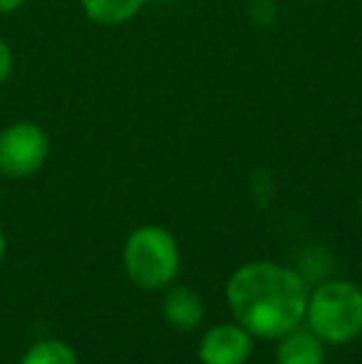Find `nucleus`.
<instances>
[{
	"label": "nucleus",
	"mask_w": 362,
	"mask_h": 364,
	"mask_svg": "<svg viewBox=\"0 0 362 364\" xmlns=\"http://www.w3.org/2000/svg\"><path fill=\"white\" fill-rule=\"evenodd\" d=\"M308 295L303 275L273 260L241 265L226 283L233 320L258 340H280L303 325Z\"/></svg>",
	"instance_id": "f257e3e1"
},
{
	"label": "nucleus",
	"mask_w": 362,
	"mask_h": 364,
	"mask_svg": "<svg viewBox=\"0 0 362 364\" xmlns=\"http://www.w3.org/2000/svg\"><path fill=\"white\" fill-rule=\"evenodd\" d=\"M124 273L142 290H164L176 280L181 268V250L171 230L147 223L134 228L122 248Z\"/></svg>",
	"instance_id": "f03ea898"
},
{
	"label": "nucleus",
	"mask_w": 362,
	"mask_h": 364,
	"mask_svg": "<svg viewBox=\"0 0 362 364\" xmlns=\"http://www.w3.org/2000/svg\"><path fill=\"white\" fill-rule=\"evenodd\" d=\"M305 325L325 345H348L362 335V288L350 280H325L308 295Z\"/></svg>",
	"instance_id": "7ed1b4c3"
},
{
	"label": "nucleus",
	"mask_w": 362,
	"mask_h": 364,
	"mask_svg": "<svg viewBox=\"0 0 362 364\" xmlns=\"http://www.w3.org/2000/svg\"><path fill=\"white\" fill-rule=\"evenodd\" d=\"M50 156V136L38 122H13L0 132V176L23 181L43 171Z\"/></svg>",
	"instance_id": "20e7f679"
},
{
	"label": "nucleus",
	"mask_w": 362,
	"mask_h": 364,
	"mask_svg": "<svg viewBox=\"0 0 362 364\" xmlns=\"http://www.w3.org/2000/svg\"><path fill=\"white\" fill-rule=\"evenodd\" d=\"M253 355V335L238 322H221L198 342L201 364H246Z\"/></svg>",
	"instance_id": "39448f33"
},
{
	"label": "nucleus",
	"mask_w": 362,
	"mask_h": 364,
	"mask_svg": "<svg viewBox=\"0 0 362 364\" xmlns=\"http://www.w3.org/2000/svg\"><path fill=\"white\" fill-rule=\"evenodd\" d=\"M161 317L179 332L196 330L206 317V302L193 288L179 285L171 288L161 300Z\"/></svg>",
	"instance_id": "423d86ee"
},
{
	"label": "nucleus",
	"mask_w": 362,
	"mask_h": 364,
	"mask_svg": "<svg viewBox=\"0 0 362 364\" xmlns=\"http://www.w3.org/2000/svg\"><path fill=\"white\" fill-rule=\"evenodd\" d=\"M275 342V364H325V342L305 322Z\"/></svg>",
	"instance_id": "0eeeda50"
},
{
	"label": "nucleus",
	"mask_w": 362,
	"mask_h": 364,
	"mask_svg": "<svg viewBox=\"0 0 362 364\" xmlns=\"http://www.w3.org/2000/svg\"><path fill=\"white\" fill-rule=\"evenodd\" d=\"M90 23L100 28H122L144 10L147 0H80Z\"/></svg>",
	"instance_id": "6e6552de"
},
{
	"label": "nucleus",
	"mask_w": 362,
	"mask_h": 364,
	"mask_svg": "<svg viewBox=\"0 0 362 364\" xmlns=\"http://www.w3.org/2000/svg\"><path fill=\"white\" fill-rule=\"evenodd\" d=\"M20 364H80V357L68 342L45 337L38 340L25 350L20 357Z\"/></svg>",
	"instance_id": "1a4fd4ad"
},
{
	"label": "nucleus",
	"mask_w": 362,
	"mask_h": 364,
	"mask_svg": "<svg viewBox=\"0 0 362 364\" xmlns=\"http://www.w3.org/2000/svg\"><path fill=\"white\" fill-rule=\"evenodd\" d=\"M278 18V8L271 0H251V20L258 28H271Z\"/></svg>",
	"instance_id": "9d476101"
},
{
	"label": "nucleus",
	"mask_w": 362,
	"mask_h": 364,
	"mask_svg": "<svg viewBox=\"0 0 362 364\" xmlns=\"http://www.w3.org/2000/svg\"><path fill=\"white\" fill-rule=\"evenodd\" d=\"M13 68H15V58H13V48L8 45V40L0 35V85L10 80L13 75Z\"/></svg>",
	"instance_id": "9b49d317"
},
{
	"label": "nucleus",
	"mask_w": 362,
	"mask_h": 364,
	"mask_svg": "<svg viewBox=\"0 0 362 364\" xmlns=\"http://www.w3.org/2000/svg\"><path fill=\"white\" fill-rule=\"evenodd\" d=\"M25 3H28V0H0V13L3 15L15 13V10H20Z\"/></svg>",
	"instance_id": "f8f14e48"
},
{
	"label": "nucleus",
	"mask_w": 362,
	"mask_h": 364,
	"mask_svg": "<svg viewBox=\"0 0 362 364\" xmlns=\"http://www.w3.org/2000/svg\"><path fill=\"white\" fill-rule=\"evenodd\" d=\"M5 250H8V238H5V230H3V225H0V265H3V260H5Z\"/></svg>",
	"instance_id": "ddd939ff"
},
{
	"label": "nucleus",
	"mask_w": 362,
	"mask_h": 364,
	"mask_svg": "<svg viewBox=\"0 0 362 364\" xmlns=\"http://www.w3.org/2000/svg\"><path fill=\"white\" fill-rule=\"evenodd\" d=\"M303 3H320V0H303Z\"/></svg>",
	"instance_id": "4468645a"
},
{
	"label": "nucleus",
	"mask_w": 362,
	"mask_h": 364,
	"mask_svg": "<svg viewBox=\"0 0 362 364\" xmlns=\"http://www.w3.org/2000/svg\"><path fill=\"white\" fill-rule=\"evenodd\" d=\"M360 218H362V196H360Z\"/></svg>",
	"instance_id": "2eb2a0df"
},
{
	"label": "nucleus",
	"mask_w": 362,
	"mask_h": 364,
	"mask_svg": "<svg viewBox=\"0 0 362 364\" xmlns=\"http://www.w3.org/2000/svg\"><path fill=\"white\" fill-rule=\"evenodd\" d=\"M243 3H251V0H243Z\"/></svg>",
	"instance_id": "dca6fc26"
}]
</instances>
